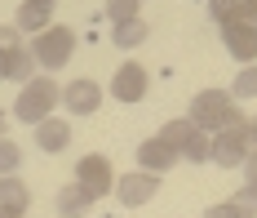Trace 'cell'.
Returning a JSON list of instances; mask_svg holds the SVG:
<instances>
[{
	"mask_svg": "<svg viewBox=\"0 0 257 218\" xmlns=\"http://www.w3.org/2000/svg\"><path fill=\"white\" fill-rule=\"evenodd\" d=\"M67 142H71V125H67V120L49 116V120L36 125V147H40V152H62Z\"/></svg>",
	"mask_w": 257,
	"mask_h": 218,
	"instance_id": "5bb4252c",
	"label": "cell"
},
{
	"mask_svg": "<svg viewBox=\"0 0 257 218\" xmlns=\"http://www.w3.org/2000/svg\"><path fill=\"white\" fill-rule=\"evenodd\" d=\"M62 103V89L53 76H31L23 85V94H18V103H14V116L27 120V125H40V120H49V111Z\"/></svg>",
	"mask_w": 257,
	"mask_h": 218,
	"instance_id": "7a4b0ae2",
	"label": "cell"
},
{
	"mask_svg": "<svg viewBox=\"0 0 257 218\" xmlns=\"http://www.w3.org/2000/svg\"><path fill=\"white\" fill-rule=\"evenodd\" d=\"M62 103H67V111H76V116H93L98 103H102V89L89 81V76H80V81H71L62 89Z\"/></svg>",
	"mask_w": 257,
	"mask_h": 218,
	"instance_id": "8fae6325",
	"label": "cell"
},
{
	"mask_svg": "<svg viewBox=\"0 0 257 218\" xmlns=\"http://www.w3.org/2000/svg\"><path fill=\"white\" fill-rule=\"evenodd\" d=\"M138 9H142V0H106V18H111V27H115V23H128V18H142Z\"/></svg>",
	"mask_w": 257,
	"mask_h": 218,
	"instance_id": "ffe728a7",
	"label": "cell"
},
{
	"mask_svg": "<svg viewBox=\"0 0 257 218\" xmlns=\"http://www.w3.org/2000/svg\"><path fill=\"white\" fill-rule=\"evenodd\" d=\"M147 36H151V27H147L142 18H128V23H115V27H111V40H115L120 49H133V45H142Z\"/></svg>",
	"mask_w": 257,
	"mask_h": 218,
	"instance_id": "2e32d148",
	"label": "cell"
},
{
	"mask_svg": "<svg viewBox=\"0 0 257 218\" xmlns=\"http://www.w3.org/2000/svg\"><path fill=\"white\" fill-rule=\"evenodd\" d=\"M27 205H31V191L18 174H0V209H18L27 214Z\"/></svg>",
	"mask_w": 257,
	"mask_h": 218,
	"instance_id": "9a60e30c",
	"label": "cell"
},
{
	"mask_svg": "<svg viewBox=\"0 0 257 218\" xmlns=\"http://www.w3.org/2000/svg\"><path fill=\"white\" fill-rule=\"evenodd\" d=\"M195 129H204V134H217V129H231V125H244V116L235 107L231 94H222V89H200L195 98H191V116H186Z\"/></svg>",
	"mask_w": 257,
	"mask_h": 218,
	"instance_id": "6da1fadb",
	"label": "cell"
},
{
	"mask_svg": "<svg viewBox=\"0 0 257 218\" xmlns=\"http://www.w3.org/2000/svg\"><path fill=\"white\" fill-rule=\"evenodd\" d=\"M204 218H239V209H235L231 200H222V205H208Z\"/></svg>",
	"mask_w": 257,
	"mask_h": 218,
	"instance_id": "cb8c5ba5",
	"label": "cell"
},
{
	"mask_svg": "<svg viewBox=\"0 0 257 218\" xmlns=\"http://www.w3.org/2000/svg\"><path fill=\"white\" fill-rule=\"evenodd\" d=\"M155 191H160V174H147V169H133L124 178H115V196H120V205H128V209L155 200Z\"/></svg>",
	"mask_w": 257,
	"mask_h": 218,
	"instance_id": "52a82bcc",
	"label": "cell"
},
{
	"mask_svg": "<svg viewBox=\"0 0 257 218\" xmlns=\"http://www.w3.org/2000/svg\"><path fill=\"white\" fill-rule=\"evenodd\" d=\"M138 165L147 169V174H169L173 165H178V152L164 142V138H142V147H138Z\"/></svg>",
	"mask_w": 257,
	"mask_h": 218,
	"instance_id": "30bf717a",
	"label": "cell"
},
{
	"mask_svg": "<svg viewBox=\"0 0 257 218\" xmlns=\"http://www.w3.org/2000/svg\"><path fill=\"white\" fill-rule=\"evenodd\" d=\"M0 138H5V111H0Z\"/></svg>",
	"mask_w": 257,
	"mask_h": 218,
	"instance_id": "f1b7e54d",
	"label": "cell"
},
{
	"mask_svg": "<svg viewBox=\"0 0 257 218\" xmlns=\"http://www.w3.org/2000/svg\"><path fill=\"white\" fill-rule=\"evenodd\" d=\"M31 71H36V58H31L27 45H5L0 49V76L5 81H27Z\"/></svg>",
	"mask_w": 257,
	"mask_h": 218,
	"instance_id": "7c38bea8",
	"label": "cell"
},
{
	"mask_svg": "<svg viewBox=\"0 0 257 218\" xmlns=\"http://www.w3.org/2000/svg\"><path fill=\"white\" fill-rule=\"evenodd\" d=\"M248 129L244 125H231V129H217V134H208V161L222 165V169H239V165L248 161Z\"/></svg>",
	"mask_w": 257,
	"mask_h": 218,
	"instance_id": "277c9868",
	"label": "cell"
},
{
	"mask_svg": "<svg viewBox=\"0 0 257 218\" xmlns=\"http://www.w3.org/2000/svg\"><path fill=\"white\" fill-rule=\"evenodd\" d=\"M160 138L178 152V161H182V156H186L191 165H204L208 161V134H204V129H195L191 120H169V125L160 129Z\"/></svg>",
	"mask_w": 257,
	"mask_h": 218,
	"instance_id": "5b68a950",
	"label": "cell"
},
{
	"mask_svg": "<svg viewBox=\"0 0 257 218\" xmlns=\"http://www.w3.org/2000/svg\"><path fill=\"white\" fill-rule=\"evenodd\" d=\"M244 129H248V147H257V116H253V120H244Z\"/></svg>",
	"mask_w": 257,
	"mask_h": 218,
	"instance_id": "4316f807",
	"label": "cell"
},
{
	"mask_svg": "<svg viewBox=\"0 0 257 218\" xmlns=\"http://www.w3.org/2000/svg\"><path fill=\"white\" fill-rule=\"evenodd\" d=\"M226 94H231L235 103H239V98H257V62H248V67H244V71L235 76Z\"/></svg>",
	"mask_w": 257,
	"mask_h": 218,
	"instance_id": "ac0fdd59",
	"label": "cell"
},
{
	"mask_svg": "<svg viewBox=\"0 0 257 218\" xmlns=\"http://www.w3.org/2000/svg\"><path fill=\"white\" fill-rule=\"evenodd\" d=\"M71 49H76V31L71 27H45V31H36V40H31V58H36L40 71H62Z\"/></svg>",
	"mask_w": 257,
	"mask_h": 218,
	"instance_id": "3957f363",
	"label": "cell"
},
{
	"mask_svg": "<svg viewBox=\"0 0 257 218\" xmlns=\"http://www.w3.org/2000/svg\"><path fill=\"white\" fill-rule=\"evenodd\" d=\"M76 187L84 191L89 200L106 196V191L115 187V169H111V161H106V156H84V161L76 165Z\"/></svg>",
	"mask_w": 257,
	"mask_h": 218,
	"instance_id": "8992f818",
	"label": "cell"
},
{
	"mask_svg": "<svg viewBox=\"0 0 257 218\" xmlns=\"http://www.w3.org/2000/svg\"><path fill=\"white\" fill-rule=\"evenodd\" d=\"M222 40H226V54L239 58L244 67L257 62V27L253 23H231V27H222Z\"/></svg>",
	"mask_w": 257,
	"mask_h": 218,
	"instance_id": "9c48e42d",
	"label": "cell"
},
{
	"mask_svg": "<svg viewBox=\"0 0 257 218\" xmlns=\"http://www.w3.org/2000/svg\"><path fill=\"white\" fill-rule=\"evenodd\" d=\"M18 165H23V147L14 138H0V174H18Z\"/></svg>",
	"mask_w": 257,
	"mask_h": 218,
	"instance_id": "44dd1931",
	"label": "cell"
},
{
	"mask_svg": "<svg viewBox=\"0 0 257 218\" xmlns=\"http://www.w3.org/2000/svg\"><path fill=\"white\" fill-rule=\"evenodd\" d=\"M0 218H23V214L18 209H0Z\"/></svg>",
	"mask_w": 257,
	"mask_h": 218,
	"instance_id": "83f0119b",
	"label": "cell"
},
{
	"mask_svg": "<svg viewBox=\"0 0 257 218\" xmlns=\"http://www.w3.org/2000/svg\"><path fill=\"white\" fill-rule=\"evenodd\" d=\"M58 9V0H23L18 5V31H45Z\"/></svg>",
	"mask_w": 257,
	"mask_h": 218,
	"instance_id": "4fadbf2b",
	"label": "cell"
},
{
	"mask_svg": "<svg viewBox=\"0 0 257 218\" xmlns=\"http://www.w3.org/2000/svg\"><path fill=\"white\" fill-rule=\"evenodd\" d=\"M239 18H244V23H253V27H257V0H239Z\"/></svg>",
	"mask_w": 257,
	"mask_h": 218,
	"instance_id": "d4e9b609",
	"label": "cell"
},
{
	"mask_svg": "<svg viewBox=\"0 0 257 218\" xmlns=\"http://www.w3.org/2000/svg\"><path fill=\"white\" fill-rule=\"evenodd\" d=\"M147 85H151L147 67H142V62H124V67L115 71V81H111V98H115V103H142V98H147Z\"/></svg>",
	"mask_w": 257,
	"mask_h": 218,
	"instance_id": "ba28073f",
	"label": "cell"
},
{
	"mask_svg": "<svg viewBox=\"0 0 257 218\" xmlns=\"http://www.w3.org/2000/svg\"><path fill=\"white\" fill-rule=\"evenodd\" d=\"M239 169H244V187H248V191H257V147L248 152V161L239 165Z\"/></svg>",
	"mask_w": 257,
	"mask_h": 218,
	"instance_id": "603a6c76",
	"label": "cell"
},
{
	"mask_svg": "<svg viewBox=\"0 0 257 218\" xmlns=\"http://www.w3.org/2000/svg\"><path fill=\"white\" fill-rule=\"evenodd\" d=\"M208 18L217 27H231V23H244L239 18V0H208Z\"/></svg>",
	"mask_w": 257,
	"mask_h": 218,
	"instance_id": "d6986e66",
	"label": "cell"
},
{
	"mask_svg": "<svg viewBox=\"0 0 257 218\" xmlns=\"http://www.w3.org/2000/svg\"><path fill=\"white\" fill-rule=\"evenodd\" d=\"M5 45H23V40H18V27H0V49H5Z\"/></svg>",
	"mask_w": 257,
	"mask_h": 218,
	"instance_id": "484cf974",
	"label": "cell"
},
{
	"mask_svg": "<svg viewBox=\"0 0 257 218\" xmlns=\"http://www.w3.org/2000/svg\"><path fill=\"white\" fill-rule=\"evenodd\" d=\"M89 205H93V200H89L76 183L58 191V214H62V218H84V209H89Z\"/></svg>",
	"mask_w": 257,
	"mask_h": 218,
	"instance_id": "e0dca14e",
	"label": "cell"
},
{
	"mask_svg": "<svg viewBox=\"0 0 257 218\" xmlns=\"http://www.w3.org/2000/svg\"><path fill=\"white\" fill-rule=\"evenodd\" d=\"M231 205L239 209V218H257V191H248V187H239L231 196Z\"/></svg>",
	"mask_w": 257,
	"mask_h": 218,
	"instance_id": "7402d4cb",
	"label": "cell"
}]
</instances>
